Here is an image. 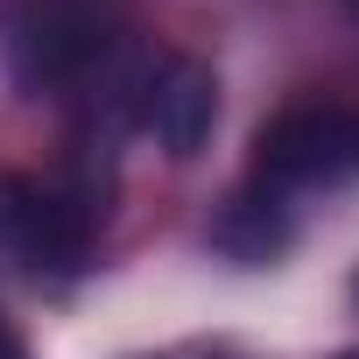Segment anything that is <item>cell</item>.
Wrapping results in <instances>:
<instances>
[{"instance_id":"6da1fadb","label":"cell","mask_w":359,"mask_h":359,"mask_svg":"<svg viewBox=\"0 0 359 359\" xmlns=\"http://www.w3.org/2000/svg\"><path fill=\"white\" fill-rule=\"evenodd\" d=\"M120 29H127V0H0V36H8L15 78L36 92L92 78L120 43Z\"/></svg>"},{"instance_id":"7a4b0ae2","label":"cell","mask_w":359,"mask_h":359,"mask_svg":"<svg viewBox=\"0 0 359 359\" xmlns=\"http://www.w3.org/2000/svg\"><path fill=\"white\" fill-rule=\"evenodd\" d=\"M106 219V184L78 169L71 184L0 169V254L22 261L29 275H71L92 254V233Z\"/></svg>"},{"instance_id":"3957f363","label":"cell","mask_w":359,"mask_h":359,"mask_svg":"<svg viewBox=\"0 0 359 359\" xmlns=\"http://www.w3.org/2000/svg\"><path fill=\"white\" fill-rule=\"evenodd\" d=\"M359 176V106L345 99H296L254 134L247 184L289 198V191H338Z\"/></svg>"},{"instance_id":"277c9868","label":"cell","mask_w":359,"mask_h":359,"mask_svg":"<svg viewBox=\"0 0 359 359\" xmlns=\"http://www.w3.org/2000/svg\"><path fill=\"white\" fill-rule=\"evenodd\" d=\"M141 127L162 141V155L191 162L212 141V127H219V78H212V64L205 57H169L162 71H148V85H141Z\"/></svg>"},{"instance_id":"5b68a950","label":"cell","mask_w":359,"mask_h":359,"mask_svg":"<svg viewBox=\"0 0 359 359\" xmlns=\"http://www.w3.org/2000/svg\"><path fill=\"white\" fill-rule=\"evenodd\" d=\"M289 240H296V226H289L282 198H275V191H261V184H240V191L212 212V247H219L226 261L261 268V261H275Z\"/></svg>"},{"instance_id":"8992f818","label":"cell","mask_w":359,"mask_h":359,"mask_svg":"<svg viewBox=\"0 0 359 359\" xmlns=\"http://www.w3.org/2000/svg\"><path fill=\"white\" fill-rule=\"evenodd\" d=\"M0 359H29V345H22V331L0 317Z\"/></svg>"},{"instance_id":"52a82bcc","label":"cell","mask_w":359,"mask_h":359,"mask_svg":"<svg viewBox=\"0 0 359 359\" xmlns=\"http://www.w3.org/2000/svg\"><path fill=\"white\" fill-rule=\"evenodd\" d=\"M352 296H359V282H352Z\"/></svg>"}]
</instances>
